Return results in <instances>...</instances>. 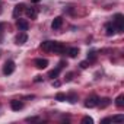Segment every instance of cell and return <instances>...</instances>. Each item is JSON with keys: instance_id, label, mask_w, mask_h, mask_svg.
<instances>
[{"instance_id": "cell-1", "label": "cell", "mask_w": 124, "mask_h": 124, "mask_svg": "<svg viewBox=\"0 0 124 124\" xmlns=\"http://www.w3.org/2000/svg\"><path fill=\"white\" fill-rule=\"evenodd\" d=\"M112 23H114V26H115L117 32H123V29H124V18H123V15H121V13H117V15L114 16Z\"/></svg>"}, {"instance_id": "cell-2", "label": "cell", "mask_w": 124, "mask_h": 124, "mask_svg": "<svg viewBox=\"0 0 124 124\" xmlns=\"http://www.w3.org/2000/svg\"><path fill=\"white\" fill-rule=\"evenodd\" d=\"M15 72V63L12 60H9V61H6L5 63V66H3V73L8 76V75H12Z\"/></svg>"}, {"instance_id": "cell-3", "label": "cell", "mask_w": 124, "mask_h": 124, "mask_svg": "<svg viewBox=\"0 0 124 124\" xmlns=\"http://www.w3.org/2000/svg\"><path fill=\"white\" fill-rule=\"evenodd\" d=\"M54 54H63L64 51H66V47L61 44V42H58V41H54V44H53V50H51Z\"/></svg>"}, {"instance_id": "cell-4", "label": "cell", "mask_w": 124, "mask_h": 124, "mask_svg": "<svg viewBox=\"0 0 124 124\" xmlns=\"http://www.w3.org/2000/svg\"><path fill=\"white\" fill-rule=\"evenodd\" d=\"M98 98L96 96H91V98H88L86 101H85V107L86 108H93V107H96L98 105Z\"/></svg>"}, {"instance_id": "cell-5", "label": "cell", "mask_w": 124, "mask_h": 124, "mask_svg": "<svg viewBox=\"0 0 124 124\" xmlns=\"http://www.w3.org/2000/svg\"><path fill=\"white\" fill-rule=\"evenodd\" d=\"M115 32H117V29H115L114 23H112V22H108V23L105 25V34H107L108 37H111V35H114Z\"/></svg>"}, {"instance_id": "cell-6", "label": "cell", "mask_w": 124, "mask_h": 124, "mask_svg": "<svg viewBox=\"0 0 124 124\" xmlns=\"http://www.w3.org/2000/svg\"><path fill=\"white\" fill-rule=\"evenodd\" d=\"M10 108L13 111H19V109L23 108V102L22 101H18V99H13V101H10Z\"/></svg>"}, {"instance_id": "cell-7", "label": "cell", "mask_w": 124, "mask_h": 124, "mask_svg": "<svg viewBox=\"0 0 124 124\" xmlns=\"http://www.w3.org/2000/svg\"><path fill=\"white\" fill-rule=\"evenodd\" d=\"M34 63H35L37 69H45L48 66V60H45V58H37Z\"/></svg>"}, {"instance_id": "cell-8", "label": "cell", "mask_w": 124, "mask_h": 124, "mask_svg": "<svg viewBox=\"0 0 124 124\" xmlns=\"http://www.w3.org/2000/svg\"><path fill=\"white\" fill-rule=\"evenodd\" d=\"M22 12H25V5H23V3L16 5V6H15V9H13V18H18Z\"/></svg>"}, {"instance_id": "cell-9", "label": "cell", "mask_w": 124, "mask_h": 124, "mask_svg": "<svg viewBox=\"0 0 124 124\" xmlns=\"http://www.w3.org/2000/svg\"><path fill=\"white\" fill-rule=\"evenodd\" d=\"M25 13H26V16L28 18H31V19H37V15H38V10L37 9H34V8H25Z\"/></svg>"}, {"instance_id": "cell-10", "label": "cell", "mask_w": 124, "mask_h": 124, "mask_svg": "<svg viewBox=\"0 0 124 124\" xmlns=\"http://www.w3.org/2000/svg\"><path fill=\"white\" fill-rule=\"evenodd\" d=\"M16 26H18V29L19 31H28V22L25 21V19H18V22H16Z\"/></svg>"}, {"instance_id": "cell-11", "label": "cell", "mask_w": 124, "mask_h": 124, "mask_svg": "<svg viewBox=\"0 0 124 124\" xmlns=\"http://www.w3.org/2000/svg\"><path fill=\"white\" fill-rule=\"evenodd\" d=\"M61 25H63V18H61V16H57V18L53 21L51 28H53V29H60V28H61Z\"/></svg>"}, {"instance_id": "cell-12", "label": "cell", "mask_w": 124, "mask_h": 124, "mask_svg": "<svg viewBox=\"0 0 124 124\" xmlns=\"http://www.w3.org/2000/svg\"><path fill=\"white\" fill-rule=\"evenodd\" d=\"M53 44H54V41H44V42L41 44V50H44V51H51V50H53Z\"/></svg>"}, {"instance_id": "cell-13", "label": "cell", "mask_w": 124, "mask_h": 124, "mask_svg": "<svg viewBox=\"0 0 124 124\" xmlns=\"http://www.w3.org/2000/svg\"><path fill=\"white\" fill-rule=\"evenodd\" d=\"M26 39H28V35H26L25 32H21V34L16 37V44H25Z\"/></svg>"}, {"instance_id": "cell-14", "label": "cell", "mask_w": 124, "mask_h": 124, "mask_svg": "<svg viewBox=\"0 0 124 124\" xmlns=\"http://www.w3.org/2000/svg\"><path fill=\"white\" fill-rule=\"evenodd\" d=\"M67 54H69V57L75 58V57H78V54H79V48H76V47L69 48V50H67Z\"/></svg>"}, {"instance_id": "cell-15", "label": "cell", "mask_w": 124, "mask_h": 124, "mask_svg": "<svg viewBox=\"0 0 124 124\" xmlns=\"http://www.w3.org/2000/svg\"><path fill=\"white\" fill-rule=\"evenodd\" d=\"M111 104V99L109 98H104V99H99L98 101V105L101 107V108H105V107H108Z\"/></svg>"}, {"instance_id": "cell-16", "label": "cell", "mask_w": 124, "mask_h": 124, "mask_svg": "<svg viewBox=\"0 0 124 124\" xmlns=\"http://www.w3.org/2000/svg\"><path fill=\"white\" fill-rule=\"evenodd\" d=\"M115 105H117L118 108H123V107H124V95H118V96H117Z\"/></svg>"}, {"instance_id": "cell-17", "label": "cell", "mask_w": 124, "mask_h": 124, "mask_svg": "<svg viewBox=\"0 0 124 124\" xmlns=\"http://www.w3.org/2000/svg\"><path fill=\"white\" fill-rule=\"evenodd\" d=\"M60 72H61V70L57 67V69H54V70H51V72L48 73V78H51V79H55V78L60 75Z\"/></svg>"}, {"instance_id": "cell-18", "label": "cell", "mask_w": 124, "mask_h": 124, "mask_svg": "<svg viewBox=\"0 0 124 124\" xmlns=\"http://www.w3.org/2000/svg\"><path fill=\"white\" fill-rule=\"evenodd\" d=\"M66 99H69V102H72V104H75V102L78 101V96H76L75 93H70L69 96H66Z\"/></svg>"}, {"instance_id": "cell-19", "label": "cell", "mask_w": 124, "mask_h": 124, "mask_svg": "<svg viewBox=\"0 0 124 124\" xmlns=\"http://www.w3.org/2000/svg\"><path fill=\"white\" fill-rule=\"evenodd\" d=\"M82 123H83V124H92V123H93V118H92V117H83V118H82Z\"/></svg>"}, {"instance_id": "cell-20", "label": "cell", "mask_w": 124, "mask_h": 124, "mask_svg": "<svg viewBox=\"0 0 124 124\" xmlns=\"http://www.w3.org/2000/svg\"><path fill=\"white\" fill-rule=\"evenodd\" d=\"M123 120H124V115H121V114L111 117V121H123Z\"/></svg>"}, {"instance_id": "cell-21", "label": "cell", "mask_w": 124, "mask_h": 124, "mask_svg": "<svg viewBox=\"0 0 124 124\" xmlns=\"http://www.w3.org/2000/svg\"><path fill=\"white\" fill-rule=\"evenodd\" d=\"M55 99H57V101H66V95L60 92V93H57V95H55Z\"/></svg>"}, {"instance_id": "cell-22", "label": "cell", "mask_w": 124, "mask_h": 124, "mask_svg": "<svg viewBox=\"0 0 124 124\" xmlns=\"http://www.w3.org/2000/svg\"><path fill=\"white\" fill-rule=\"evenodd\" d=\"M64 66H67V63H66V61H64V60H61V61H60V63H58V66H57V67H58L60 70H63V69H64Z\"/></svg>"}, {"instance_id": "cell-23", "label": "cell", "mask_w": 124, "mask_h": 124, "mask_svg": "<svg viewBox=\"0 0 124 124\" xmlns=\"http://www.w3.org/2000/svg\"><path fill=\"white\" fill-rule=\"evenodd\" d=\"M95 58H96V53L95 51H92V53L88 54V60H95Z\"/></svg>"}, {"instance_id": "cell-24", "label": "cell", "mask_w": 124, "mask_h": 124, "mask_svg": "<svg viewBox=\"0 0 124 124\" xmlns=\"http://www.w3.org/2000/svg\"><path fill=\"white\" fill-rule=\"evenodd\" d=\"M72 79H73V73H67V75H66V80H67V82H70Z\"/></svg>"}, {"instance_id": "cell-25", "label": "cell", "mask_w": 124, "mask_h": 124, "mask_svg": "<svg viewBox=\"0 0 124 124\" xmlns=\"http://www.w3.org/2000/svg\"><path fill=\"white\" fill-rule=\"evenodd\" d=\"M88 66H89V63H88V61H82V63H80V67H82V69H86Z\"/></svg>"}, {"instance_id": "cell-26", "label": "cell", "mask_w": 124, "mask_h": 124, "mask_svg": "<svg viewBox=\"0 0 124 124\" xmlns=\"http://www.w3.org/2000/svg\"><path fill=\"white\" fill-rule=\"evenodd\" d=\"M5 28H6V23H3V22H2V23H0V34L3 32V29H5Z\"/></svg>"}, {"instance_id": "cell-27", "label": "cell", "mask_w": 124, "mask_h": 124, "mask_svg": "<svg viewBox=\"0 0 124 124\" xmlns=\"http://www.w3.org/2000/svg\"><path fill=\"white\" fill-rule=\"evenodd\" d=\"M26 121H38V118L37 117H29V118H26Z\"/></svg>"}, {"instance_id": "cell-28", "label": "cell", "mask_w": 124, "mask_h": 124, "mask_svg": "<svg viewBox=\"0 0 124 124\" xmlns=\"http://www.w3.org/2000/svg\"><path fill=\"white\" fill-rule=\"evenodd\" d=\"M109 121H111V117H108V118H104L101 123H102V124H105V123H109Z\"/></svg>"}, {"instance_id": "cell-29", "label": "cell", "mask_w": 124, "mask_h": 124, "mask_svg": "<svg viewBox=\"0 0 124 124\" xmlns=\"http://www.w3.org/2000/svg\"><path fill=\"white\" fill-rule=\"evenodd\" d=\"M34 80H35V82H41V80H42V78H41V76H35V79H34Z\"/></svg>"}, {"instance_id": "cell-30", "label": "cell", "mask_w": 124, "mask_h": 124, "mask_svg": "<svg viewBox=\"0 0 124 124\" xmlns=\"http://www.w3.org/2000/svg\"><path fill=\"white\" fill-rule=\"evenodd\" d=\"M53 86H60V82H58V80H54V82H53Z\"/></svg>"}, {"instance_id": "cell-31", "label": "cell", "mask_w": 124, "mask_h": 124, "mask_svg": "<svg viewBox=\"0 0 124 124\" xmlns=\"http://www.w3.org/2000/svg\"><path fill=\"white\" fill-rule=\"evenodd\" d=\"M32 3H39V0H31Z\"/></svg>"}]
</instances>
